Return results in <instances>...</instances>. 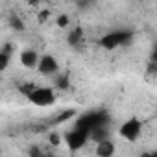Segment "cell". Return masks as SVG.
Wrapping results in <instances>:
<instances>
[{
  "instance_id": "obj_1",
  "label": "cell",
  "mask_w": 157,
  "mask_h": 157,
  "mask_svg": "<svg viewBox=\"0 0 157 157\" xmlns=\"http://www.w3.org/2000/svg\"><path fill=\"white\" fill-rule=\"evenodd\" d=\"M28 100L37 107H48L56 104V93L50 87H33L28 91Z\"/></svg>"
},
{
  "instance_id": "obj_2",
  "label": "cell",
  "mask_w": 157,
  "mask_h": 157,
  "mask_svg": "<svg viewBox=\"0 0 157 157\" xmlns=\"http://www.w3.org/2000/svg\"><path fill=\"white\" fill-rule=\"evenodd\" d=\"M107 124H109V115L104 113V111H98V113H85L83 117H80L76 120L74 126H80V128H83V129H87L91 133L94 128L107 126Z\"/></svg>"
},
{
  "instance_id": "obj_3",
  "label": "cell",
  "mask_w": 157,
  "mask_h": 157,
  "mask_svg": "<svg viewBox=\"0 0 157 157\" xmlns=\"http://www.w3.org/2000/svg\"><path fill=\"white\" fill-rule=\"evenodd\" d=\"M133 39V33L131 32H126V30H117V32H111V33H105L100 41V44L107 50H115L118 46H124L128 44L129 41Z\"/></svg>"
},
{
  "instance_id": "obj_4",
  "label": "cell",
  "mask_w": 157,
  "mask_h": 157,
  "mask_svg": "<svg viewBox=\"0 0 157 157\" xmlns=\"http://www.w3.org/2000/svg\"><path fill=\"white\" fill-rule=\"evenodd\" d=\"M91 140V133L80 126H74L67 135H65V142L70 150H80L82 146H85Z\"/></svg>"
},
{
  "instance_id": "obj_5",
  "label": "cell",
  "mask_w": 157,
  "mask_h": 157,
  "mask_svg": "<svg viewBox=\"0 0 157 157\" xmlns=\"http://www.w3.org/2000/svg\"><path fill=\"white\" fill-rule=\"evenodd\" d=\"M140 131H142V122H140L139 118H129V120H126V122L120 126V129H118L120 137L126 139V140H129V142H135V140L140 137Z\"/></svg>"
},
{
  "instance_id": "obj_6",
  "label": "cell",
  "mask_w": 157,
  "mask_h": 157,
  "mask_svg": "<svg viewBox=\"0 0 157 157\" xmlns=\"http://www.w3.org/2000/svg\"><path fill=\"white\" fill-rule=\"evenodd\" d=\"M37 70L41 76H56L59 72V63L54 56L50 54H44L41 59H39V65H37Z\"/></svg>"
},
{
  "instance_id": "obj_7",
  "label": "cell",
  "mask_w": 157,
  "mask_h": 157,
  "mask_svg": "<svg viewBox=\"0 0 157 157\" xmlns=\"http://www.w3.org/2000/svg\"><path fill=\"white\" fill-rule=\"evenodd\" d=\"M39 59L41 57H39V54L35 50H24L21 54V65L26 67V68H35L39 65Z\"/></svg>"
},
{
  "instance_id": "obj_8",
  "label": "cell",
  "mask_w": 157,
  "mask_h": 157,
  "mask_svg": "<svg viewBox=\"0 0 157 157\" xmlns=\"http://www.w3.org/2000/svg\"><path fill=\"white\" fill-rule=\"evenodd\" d=\"M115 144L109 140V139H105V140H100V142H96V155H100V157H111L113 153H115Z\"/></svg>"
},
{
  "instance_id": "obj_9",
  "label": "cell",
  "mask_w": 157,
  "mask_h": 157,
  "mask_svg": "<svg viewBox=\"0 0 157 157\" xmlns=\"http://www.w3.org/2000/svg\"><path fill=\"white\" fill-rule=\"evenodd\" d=\"M105 139H109V129H107V126H100V128H94V129L91 131V140L100 142V140H105Z\"/></svg>"
},
{
  "instance_id": "obj_10",
  "label": "cell",
  "mask_w": 157,
  "mask_h": 157,
  "mask_svg": "<svg viewBox=\"0 0 157 157\" xmlns=\"http://www.w3.org/2000/svg\"><path fill=\"white\" fill-rule=\"evenodd\" d=\"M10 57H11V46L6 44L0 52V70H6L8 65H10Z\"/></svg>"
},
{
  "instance_id": "obj_11",
  "label": "cell",
  "mask_w": 157,
  "mask_h": 157,
  "mask_svg": "<svg viewBox=\"0 0 157 157\" xmlns=\"http://www.w3.org/2000/svg\"><path fill=\"white\" fill-rule=\"evenodd\" d=\"M80 41H82V30L76 28V30L68 35V43H70V44H76V43H80Z\"/></svg>"
},
{
  "instance_id": "obj_12",
  "label": "cell",
  "mask_w": 157,
  "mask_h": 157,
  "mask_svg": "<svg viewBox=\"0 0 157 157\" xmlns=\"http://www.w3.org/2000/svg\"><path fill=\"white\" fill-rule=\"evenodd\" d=\"M57 26L59 28H67L68 26V17L67 15H59L57 17Z\"/></svg>"
},
{
  "instance_id": "obj_13",
  "label": "cell",
  "mask_w": 157,
  "mask_h": 157,
  "mask_svg": "<svg viewBox=\"0 0 157 157\" xmlns=\"http://www.w3.org/2000/svg\"><path fill=\"white\" fill-rule=\"evenodd\" d=\"M11 22H13V28H17V30H24V26H22V22L17 19V17H13L11 19Z\"/></svg>"
},
{
  "instance_id": "obj_14",
  "label": "cell",
  "mask_w": 157,
  "mask_h": 157,
  "mask_svg": "<svg viewBox=\"0 0 157 157\" xmlns=\"http://www.w3.org/2000/svg\"><path fill=\"white\" fill-rule=\"evenodd\" d=\"M93 4V0H78V6L80 8H89Z\"/></svg>"
}]
</instances>
